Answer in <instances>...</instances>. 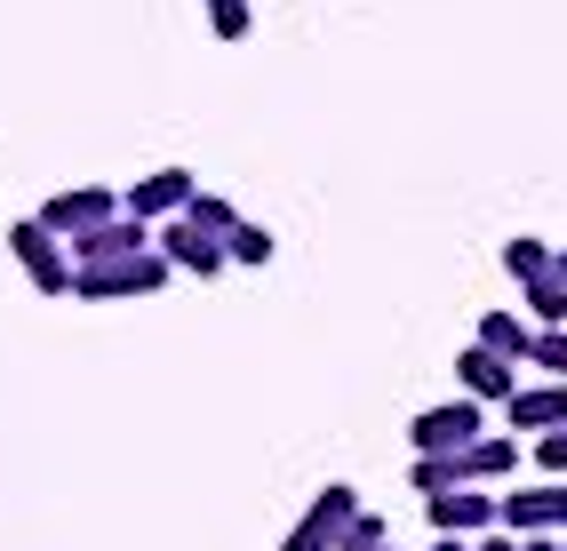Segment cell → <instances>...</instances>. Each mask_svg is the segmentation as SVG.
I'll return each instance as SVG.
<instances>
[{"label":"cell","instance_id":"obj_1","mask_svg":"<svg viewBox=\"0 0 567 551\" xmlns=\"http://www.w3.org/2000/svg\"><path fill=\"white\" fill-rule=\"evenodd\" d=\"M9 248H17V272L41 288V297H72V280H81V256H72L41 216H24V225H9Z\"/></svg>","mask_w":567,"mask_h":551},{"label":"cell","instance_id":"obj_2","mask_svg":"<svg viewBox=\"0 0 567 551\" xmlns=\"http://www.w3.org/2000/svg\"><path fill=\"white\" fill-rule=\"evenodd\" d=\"M168 256L144 248V256H112V264H81V280H72V297L89 304H112V297H153V288H168Z\"/></svg>","mask_w":567,"mask_h":551},{"label":"cell","instance_id":"obj_3","mask_svg":"<svg viewBox=\"0 0 567 551\" xmlns=\"http://www.w3.org/2000/svg\"><path fill=\"white\" fill-rule=\"evenodd\" d=\"M480 408H487V399H472V392L464 399H440V408H424V416L408 424V448L415 456H456V448H472V439L487 432Z\"/></svg>","mask_w":567,"mask_h":551},{"label":"cell","instance_id":"obj_4","mask_svg":"<svg viewBox=\"0 0 567 551\" xmlns=\"http://www.w3.org/2000/svg\"><path fill=\"white\" fill-rule=\"evenodd\" d=\"M352 511H360V488H320L312 503H305V520H296L288 536H280V551H336V536L352 528Z\"/></svg>","mask_w":567,"mask_h":551},{"label":"cell","instance_id":"obj_5","mask_svg":"<svg viewBox=\"0 0 567 551\" xmlns=\"http://www.w3.org/2000/svg\"><path fill=\"white\" fill-rule=\"evenodd\" d=\"M128 200L121 193H104V184H64V193H49L41 200V225L56 232V240H81V232H96L104 216H121Z\"/></svg>","mask_w":567,"mask_h":551},{"label":"cell","instance_id":"obj_6","mask_svg":"<svg viewBox=\"0 0 567 551\" xmlns=\"http://www.w3.org/2000/svg\"><path fill=\"white\" fill-rule=\"evenodd\" d=\"M176 272H193V280H216L224 264H233V248H224V232H208V225H193V216H168L161 225V240H153Z\"/></svg>","mask_w":567,"mask_h":551},{"label":"cell","instance_id":"obj_7","mask_svg":"<svg viewBox=\"0 0 567 551\" xmlns=\"http://www.w3.org/2000/svg\"><path fill=\"white\" fill-rule=\"evenodd\" d=\"M193 193H200L193 168H153V176H136L121 200H128V216H144V225H168V216L193 208Z\"/></svg>","mask_w":567,"mask_h":551},{"label":"cell","instance_id":"obj_8","mask_svg":"<svg viewBox=\"0 0 567 551\" xmlns=\"http://www.w3.org/2000/svg\"><path fill=\"white\" fill-rule=\"evenodd\" d=\"M424 511H432V528H440V536H487V528H504V496H480V488L424 496Z\"/></svg>","mask_w":567,"mask_h":551},{"label":"cell","instance_id":"obj_9","mask_svg":"<svg viewBox=\"0 0 567 551\" xmlns=\"http://www.w3.org/2000/svg\"><path fill=\"white\" fill-rule=\"evenodd\" d=\"M504 528L512 536H567V480H544V488L504 496Z\"/></svg>","mask_w":567,"mask_h":551},{"label":"cell","instance_id":"obj_10","mask_svg":"<svg viewBox=\"0 0 567 551\" xmlns=\"http://www.w3.org/2000/svg\"><path fill=\"white\" fill-rule=\"evenodd\" d=\"M456 376H464V392H472V399H512V392H519V360L487 352V344L472 336V352L456 360Z\"/></svg>","mask_w":567,"mask_h":551},{"label":"cell","instance_id":"obj_11","mask_svg":"<svg viewBox=\"0 0 567 551\" xmlns=\"http://www.w3.org/2000/svg\"><path fill=\"white\" fill-rule=\"evenodd\" d=\"M504 416H512V432H559L567 424V376L559 384H519L504 399Z\"/></svg>","mask_w":567,"mask_h":551},{"label":"cell","instance_id":"obj_12","mask_svg":"<svg viewBox=\"0 0 567 551\" xmlns=\"http://www.w3.org/2000/svg\"><path fill=\"white\" fill-rule=\"evenodd\" d=\"M456 464H464V488H496L504 471L519 464V439H504V432H480L472 448H456Z\"/></svg>","mask_w":567,"mask_h":551},{"label":"cell","instance_id":"obj_13","mask_svg":"<svg viewBox=\"0 0 567 551\" xmlns=\"http://www.w3.org/2000/svg\"><path fill=\"white\" fill-rule=\"evenodd\" d=\"M536 336H544V328L527 320V312H487V320H480V344L504 352V360H519V367L536 360Z\"/></svg>","mask_w":567,"mask_h":551},{"label":"cell","instance_id":"obj_14","mask_svg":"<svg viewBox=\"0 0 567 551\" xmlns=\"http://www.w3.org/2000/svg\"><path fill=\"white\" fill-rule=\"evenodd\" d=\"M519 304H527V320H536V328H567V272L551 264V272H536V280H519Z\"/></svg>","mask_w":567,"mask_h":551},{"label":"cell","instance_id":"obj_15","mask_svg":"<svg viewBox=\"0 0 567 551\" xmlns=\"http://www.w3.org/2000/svg\"><path fill=\"white\" fill-rule=\"evenodd\" d=\"M551 264H559V248L527 240V232H519V240H504V272H512V280H536V272H551Z\"/></svg>","mask_w":567,"mask_h":551},{"label":"cell","instance_id":"obj_16","mask_svg":"<svg viewBox=\"0 0 567 551\" xmlns=\"http://www.w3.org/2000/svg\"><path fill=\"white\" fill-rule=\"evenodd\" d=\"M408 480H415V496H447V488H464V464L456 456H415Z\"/></svg>","mask_w":567,"mask_h":551},{"label":"cell","instance_id":"obj_17","mask_svg":"<svg viewBox=\"0 0 567 551\" xmlns=\"http://www.w3.org/2000/svg\"><path fill=\"white\" fill-rule=\"evenodd\" d=\"M384 543H392V528H384V511H368V503L352 511V528L336 536V551H384Z\"/></svg>","mask_w":567,"mask_h":551},{"label":"cell","instance_id":"obj_18","mask_svg":"<svg viewBox=\"0 0 567 551\" xmlns=\"http://www.w3.org/2000/svg\"><path fill=\"white\" fill-rule=\"evenodd\" d=\"M224 248H233V264H272V232L248 225V216H240L233 232H224Z\"/></svg>","mask_w":567,"mask_h":551},{"label":"cell","instance_id":"obj_19","mask_svg":"<svg viewBox=\"0 0 567 551\" xmlns=\"http://www.w3.org/2000/svg\"><path fill=\"white\" fill-rule=\"evenodd\" d=\"M184 216H193V225H208V232H233V225H240V208L216 200V193H193V208H184Z\"/></svg>","mask_w":567,"mask_h":551},{"label":"cell","instance_id":"obj_20","mask_svg":"<svg viewBox=\"0 0 567 551\" xmlns=\"http://www.w3.org/2000/svg\"><path fill=\"white\" fill-rule=\"evenodd\" d=\"M208 24H216V41H240L248 32V0H208Z\"/></svg>","mask_w":567,"mask_h":551},{"label":"cell","instance_id":"obj_21","mask_svg":"<svg viewBox=\"0 0 567 551\" xmlns=\"http://www.w3.org/2000/svg\"><path fill=\"white\" fill-rule=\"evenodd\" d=\"M536 464H544V480H567V424L536 439Z\"/></svg>","mask_w":567,"mask_h":551},{"label":"cell","instance_id":"obj_22","mask_svg":"<svg viewBox=\"0 0 567 551\" xmlns=\"http://www.w3.org/2000/svg\"><path fill=\"white\" fill-rule=\"evenodd\" d=\"M527 367H551V376H567V328H544L536 336V360Z\"/></svg>","mask_w":567,"mask_h":551},{"label":"cell","instance_id":"obj_23","mask_svg":"<svg viewBox=\"0 0 567 551\" xmlns=\"http://www.w3.org/2000/svg\"><path fill=\"white\" fill-rule=\"evenodd\" d=\"M472 551H527V536H512V528H487Z\"/></svg>","mask_w":567,"mask_h":551},{"label":"cell","instance_id":"obj_24","mask_svg":"<svg viewBox=\"0 0 567 551\" xmlns=\"http://www.w3.org/2000/svg\"><path fill=\"white\" fill-rule=\"evenodd\" d=\"M527 551H559V536H527Z\"/></svg>","mask_w":567,"mask_h":551},{"label":"cell","instance_id":"obj_25","mask_svg":"<svg viewBox=\"0 0 567 551\" xmlns=\"http://www.w3.org/2000/svg\"><path fill=\"white\" fill-rule=\"evenodd\" d=\"M559 272H567V248H559Z\"/></svg>","mask_w":567,"mask_h":551},{"label":"cell","instance_id":"obj_26","mask_svg":"<svg viewBox=\"0 0 567 551\" xmlns=\"http://www.w3.org/2000/svg\"><path fill=\"white\" fill-rule=\"evenodd\" d=\"M559 551H567V536H559Z\"/></svg>","mask_w":567,"mask_h":551},{"label":"cell","instance_id":"obj_27","mask_svg":"<svg viewBox=\"0 0 567 551\" xmlns=\"http://www.w3.org/2000/svg\"><path fill=\"white\" fill-rule=\"evenodd\" d=\"M384 551H392V543H384Z\"/></svg>","mask_w":567,"mask_h":551}]
</instances>
